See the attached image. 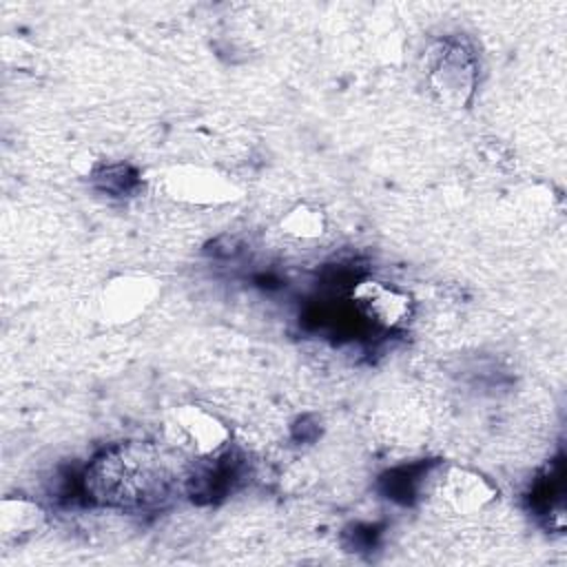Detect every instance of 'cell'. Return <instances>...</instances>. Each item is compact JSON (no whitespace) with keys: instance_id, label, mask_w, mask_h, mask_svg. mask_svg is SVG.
Returning a JSON list of instances; mask_svg holds the SVG:
<instances>
[{"instance_id":"obj_7","label":"cell","mask_w":567,"mask_h":567,"mask_svg":"<svg viewBox=\"0 0 567 567\" xmlns=\"http://www.w3.org/2000/svg\"><path fill=\"white\" fill-rule=\"evenodd\" d=\"M350 299L363 319L385 330L405 326L414 315L412 295L401 286L377 277L359 279L352 286Z\"/></svg>"},{"instance_id":"obj_8","label":"cell","mask_w":567,"mask_h":567,"mask_svg":"<svg viewBox=\"0 0 567 567\" xmlns=\"http://www.w3.org/2000/svg\"><path fill=\"white\" fill-rule=\"evenodd\" d=\"M44 525V509L27 496H9L0 503L2 543H22Z\"/></svg>"},{"instance_id":"obj_9","label":"cell","mask_w":567,"mask_h":567,"mask_svg":"<svg viewBox=\"0 0 567 567\" xmlns=\"http://www.w3.org/2000/svg\"><path fill=\"white\" fill-rule=\"evenodd\" d=\"M328 228L326 210L310 202H295L277 219V230L292 241H317L326 237Z\"/></svg>"},{"instance_id":"obj_5","label":"cell","mask_w":567,"mask_h":567,"mask_svg":"<svg viewBox=\"0 0 567 567\" xmlns=\"http://www.w3.org/2000/svg\"><path fill=\"white\" fill-rule=\"evenodd\" d=\"M425 80L434 97L450 109H463L476 89V58L461 40H439L425 53Z\"/></svg>"},{"instance_id":"obj_1","label":"cell","mask_w":567,"mask_h":567,"mask_svg":"<svg viewBox=\"0 0 567 567\" xmlns=\"http://www.w3.org/2000/svg\"><path fill=\"white\" fill-rule=\"evenodd\" d=\"M182 461L186 458L166 443H113L89 463L84 492L93 503L111 509H157L177 496L184 481Z\"/></svg>"},{"instance_id":"obj_4","label":"cell","mask_w":567,"mask_h":567,"mask_svg":"<svg viewBox=\"0 0 567 567\" xmlns=\"http://www.w3.org/2000/svg\"><path fill=\"white\" fill-rule=\"evenodd\" d=\"M164 443L190 461H213L221 456L233 441L230 425L202 403H179L164 414Z\"/></svg>"},{"instance_id":"obj_6","label":"cell","mask_w":567,"mask_h":567,"mask_svg":"<svg viewBox=\"0 0 567 567\" xmlns=\"http://www.w3.org/2000/svg\"><path fill=\"white\" fill-rule=\"evenodd\" d=\"M162 295V281L148 272H115L95 295V315L111 328H124L140 321Z\"/></svg>"},{"instance_id":"obj_2","label":"cell","mask_w":567,"mask_h":567,"mask_svg":"<svg viewBox=\"0 0 567 567\" xmlns=\"http://www.w3.org/2000/svg\"><path fill=\"white\" fill-rule=\"evenodd\" d=\"M416 498L443 516H474L498 498L492 478L474 467L439 461L423 470L414 487Z\"/></svg>"},{"instance_id":"obj_3","label":"cell","mask_w":567,"mask_h":567,"mask_svg":"<svg viewBox=\"0 0 567 567\" xmlns=\"http://www.w3.org/2000/svg\"><path fill=\"white\" fill-rule=\"evenodd\" d=\"M155 188L190 208H221L244 199V184L228 171L199 162H177L155 173Z\"/></svg>"}]
</instances>
